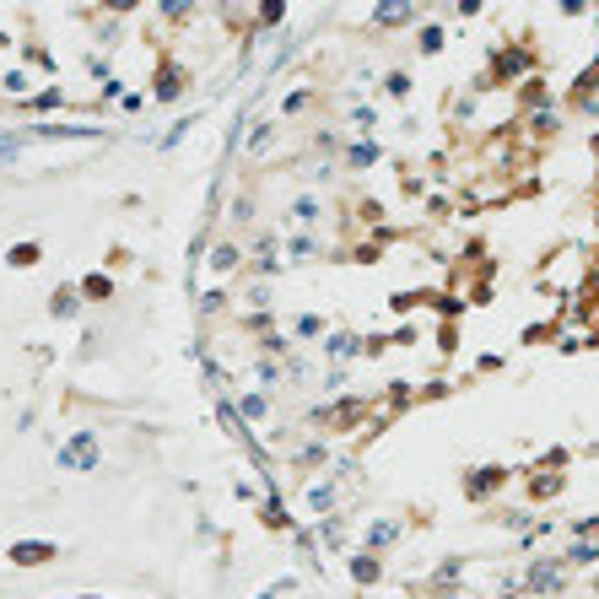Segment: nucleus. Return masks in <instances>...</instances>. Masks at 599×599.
Wrapping results in <instances>:
<instances>
[{
  "label": "nucleus",
  "mask_w": 599,
  "mask_h": 599,
  "mask_svg": "<svg viewBox=\"0 0 599 599\" xmlns=\"http://www.w3.org/2000/svg\"><path fill=\"white\" fill-rule=\"evenodd\" d=\"M65 465H71V470H92V465H98V448H92V438H76L71 448H65Z\"/></svg>",
  "instance_id": "nucleus-1"
},
{
  "label": "nucleus",
  "mask_w": 599,
  "mask_h": 599,
  "mask_svg": "<svg viewBox=\"0 0 599 599\" xmlns=\"http://www.w3.org/2000/svg\"><path fill=\"white\" fill-rule=\"evenodd\" d=\"M11 556H16V562H22V567H33V562H49L54 550H49V545H33V540H27V545H16Z\"/></svg>",
  "instance_id": "nucleus-2"
}]
</instances>
